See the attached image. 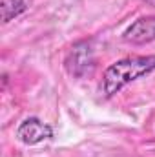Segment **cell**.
Instances as JSON below:
<instances>
[{"label": "cell", "instance_id": "obj_1", "mask_svg": "<svg viewBox=\"0 0 155 157\" xmlns=\"http://www.w3.org/2000/svg\"><path fill=\"white\" fill-rule=\"evenodd\" d=\"M155 71V55H142V57H128L117 60L106 68L100 90L104 97H113L128 84L146 77Z\"/></svg>", "mask_w": 155, "mask_h": 157}, {"label": "cell", "instance_id": "obj_2", "mask_svg": "<svg viewBox=\"0 0 155 157\" xmlns=\"http://www.w3.org/2000/svg\"><path fill=\"white\" fill-rule=\"evenodd\" d=\"M64 68L75 78H84L91 75L95 70V49L91 42L80 40L77 44H73L64 59Z\"/></svg>", "mask_w": 155, "mask_h": 157}, {"label": "cell", "instance_id": "obj_3", "mask_svg": "<svg viewBox=\"0 0 155 157\" xmlns=\"http://www.w3.org/2000/svg\"><path fill=\"white\" fill-rule=\"evenodd\" d=\"M51 137H53V128L37 117H29L26 121H22L20 126L17 128V139L22 144H28V146L40 144V143H44Z\"/></svg>", "mask_w": 155, "mask_h": 157}, {"label": "cell", "instance_id": "obj_4", "mask_svg": "<svg viewBox=\"0 0 155 157\" xmlns=\"http://www.w3.org/2000/svg\"><path fill=\"white\" fill-rule=\"evenodd\" d=\"M130 44H148L155 40V17H141L130 24L122 35Z\"/></svg>", "mask_w": 155, "mask_h": 157}, {"label": "cell", "instance_id": "obj_5", "mask_svg": "<svg viewBox=\"0 0 155 157\" xmlns=\"http://www.w3.org/2000/svg\"><path fill=\"white\" fill-rule=\"evenodd\" d=\"M0 9H2V22L7 24L28 9V0H0Z\"/></svg>", "mask_w": 155, "mask_h": 157}, {"label": "cell", "instance_id": "obj_6", "mask_svg": "<svg viewBox=\"0 0 155 157\" xmlns=\"http://www.w3.org/2000/svg\"><path fill=\"white\" fill-rule=\"evenodd\" d=\"M142 2H146L148 6H153V7H155V0H142Z\"/></svg>", "mask_w": 155, "mask_h": 157}]
</instances>
